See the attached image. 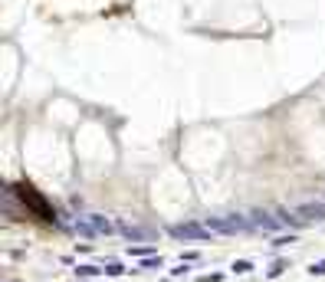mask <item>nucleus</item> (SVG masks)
<instances>
[{
	"label": "nucleus",
	"instance_id": "17",
	"mask_svg": "<svg viewBox=\"0 0 325 282\" xmlns=\"http://www.w3.org/2000/svg\"><path fill=\"white\" fill-rule=\"evenodd\" d=\"M220 279H223V273H210V276H204L200 282H220Z\"/></svg>",
	"mask_w": 325,
	"mask_h": 282
},
{
	"label": "nucleus",
	"instance_id": "3",
	"mask_svg": "<svg viewBox=\"0 0 325 282\" xmlns=\"http://www.w3.org/2000/svg\"><path fill=\"white\" fill-rule=\"evenodd\" d=\"M115 230H119L122 236H128V240H155V230L151 227H128V223H115Z\"/></svg>",
	"mask_w": 325,
	"mask_h": 282
},
{
	"label": "nucleus",
	"instance_id": "14",
	"mask_svg": "<svg viewBox=\"0 0 325 282\" xmlns=\"http://www.w3.org/2000/svg\"><path fill=\"white\" fill-rule=\"evenodd\" d=\"M155 266H161V259H158V256H148V259L142 256V269H155Z\"/></svg>",
	"mask_w": 325,
	"mask_h": 282
},
{
	"label": "nucleus",
	"instance_id": "19",
	"mask_svg": "<svg viewBox=\"0 0 325 282\" xmlns=\"http://www.w3.org/2000/svg\"><path fill=\"white\" fill-rule=\"evenodd\" d=\"M79 282H86V279H79Z\"/></svg>",
	"mask_w": 325,
	"mask_h": 282
},
{
	"label": "nucleus",
	"instance_id": "5",
	"mask_svg": "<svg viewBox=\"0 0 325 282\" xmlns=\"http://www.w3.org/2000/svg\"><path fill=\"white\" fill-rule=\"evenodd\" d=\"M250 220H253L256 230H279V223H283L279 217H270L266 210H250Z\"/></svg>",
	"mask_w": 325,
	"mask_h": 282
},
{
	"label": "nucleus",
	"instance_id": "10",
	"mask_svg": "<svg viewBox=\"0 0 325 282\" xmlns=\"http://www.w3.org/2000/svg\"><path fill=\"white\" fill-rule=\"evenodd\" d=\"M289 243H296V233H283V236H273V246H289Z\"/></svg>",
	"mask_w": 325,
	"mask_h": 282
},
{
	"label": "nucleus",
	"instance_id": "11",
	"mask_svg": "<svg viewBox=\"0 0 325 282\" xmlns=\"http://www.w3.org/2000/svg\"><path fill=\"white\" fill-rule=\"evenodd\" d=\"M250 269H253V263H246V259H237V263H233V273L237 276H246Z\"/></svg>",
	"mask_w": 325,
	"mask_h": 282
},
{
	"label": "nucleus",
	"instance_id": "4",
	"mask_svg": "<svg viewBox=\"0 0 325 282\" xmlns=\"http://www.w3.org/2000/svg\"><path fill=\"white\" fill-rule=\"evenodd\" d=\"M296 217H306L309 223H322L325 220V204H299L296 207Z\"/></svg>",
	"mask_w": 325,
	"mask_h": 282
},
{
	"label": "nucleus",
	"instance_id": "1",
	"mask_svg": "<svg viewBox=\"0 0 325 282\" xmlns=\"http://www.w3.org/2000/svg\"><path fill=\"white\" fill-rule=\"evenodd\" d=\"M167 233L174 236V240H197V243H207L214 230L207 227V223H197V220H187V223H167Z\"/></svg>",
	"mask_w": 325,
	"mask_h": 282
},
{
	"label": "nucleus",
	"instance_id": "16",
	"mask_svg": "<svg viewBox=\"0 0 325 282\" xmlns=\"http://www.w3.org/2000/svg\"><path fill=\"white\" fill-rule=\"evenodd\" d=\"M187 273H190L187 263H184V266H177V269H171V276H187Z\"/></svg>",
	"mask_w": 325,
	"mask_h": 282
},
{
	"label": "nucleus",
	"instance_id": "8",
	"mask_svg": "<svg viewBox=\"0 0 325 282\" xmlns=\"http://www.w3.org/2000/svg\"><path fill=\"white\" fill-rule=\"evenodd\" d=\"M286 273V263L283 259H273V266L266 269V279H276V276H283Z\"/></svg>",
	"mask_w": 325,
	"mask_h": 282
},
{
	"label": "nucleus",
	"instance_id": "2",
	"mask_svg": "<svg viewBox=\"0 0 325 282\" xmlns=\"http://www.w3.org/2000/svg\"><path fill=\"white\" fill-rule=\"evenodd\" d=\"M13 190L26 200V207H30L33 213H40V220H46V223H53V220H56V213L49 210V204L43 200V197H36V194H33V190L26 187V184H13Z\"/></svg>",
	"mask_w": 325,
	"mask_h": 282
},
{
	"label": "nucleus",
	"instance_id": "6",
	"mask_svg": "<svg viewBox=\"0 0 325 282\" xmlns=\"http://www.w3.org/2000/svg\"><path fill=\"white\" fill-rule=\"evenodd\" d=\"M89 220L95 223V230H99V233H115V223H109L102 213H89Z\"/></svg>",
	"mask_w": 325,
	"mask_h": 282
},
{
	"label": "nucleus",
	"instance_id": "13",
	"mask_svg": "<svg viewBox=\"0 0 325 282\" xmlns=\"http://www.w3.org/2000/svg\"><path fill=\"white\" fill-rule=\"evenodd\" d=\"M181 259H184V263H197L200 253H197V250H184V253H181Z\"/></svg>",
	"mask_w": 325,
	"mask_h": 282
},
{
	"label": "nucleus",
	"instance_id": "7",
	"mask_svg": "<svg viewBox=\"0 0 325 282\" xmlns=\"http://www.w3.org/2000/svg\"><path fill=\"white\" fill-rule=\"evenodd\" d=\"M76 276H79V279H89V276H105V266H76Z\"/></svg>",
	"mask_w": 325,
	"mask_h": 282
},
{
	"label": "nucleus",
	"instance_id": "9",
	"mask_svg": "<svg viewBox=\"0 0 325 282\" xmlns=\"http://www.w3.org/2000/svg\"><path fill=\"white\" fill-rule=\"evenodd\" d=\"M276 217L283 220L286 227H296V217H293V213H289V210H286V207H276Z\"/></svg>",
	"mask_w": 325,
	"mask_h": 282
},
{
	"label": "nucleus",
	"instance_id": "15",
	"mask_svg": "<svg viewBox=\"0 0 325 282\" xmlns=\"http://www.w3.org/2000/svg\"><path fill=\"white\" fill-rule=\"evenodd\" d=\"M309 273H312V276H325V259H319V263H312V266H309Z\"/></svg>",
	"mask_w": 325,
	"mask_h": 282
},
{
	"label": "nucleus",
	"instance_id": "12",
	"mask_svg": "<svg viewBox=\"0 0 325 282\" xmlns=\"http://www.w3.org/2000/svg\"><path fill=\"white\" fill-rule=\"evenodd\" d=\"M122 273H125L122 263H109V266H105V276H122Z\"/></svg>",
	"mask_w": 325,
	"mask_h": 282
},
{
	"label": "nucleus",
	"instance_id": "18",
	"mask_svg": "<svg viewBox=\"0 0 325 282\" xmlns=\"http://www.w3.org/2000/svg\"><path fill=\"white\" fill-rule=\"evenodd\" d=\"M161 282H171V279H161Z\"/></svg>",
	"mask_w": 325,
	"mask_h": 282
}]
</instances>
